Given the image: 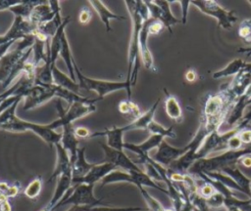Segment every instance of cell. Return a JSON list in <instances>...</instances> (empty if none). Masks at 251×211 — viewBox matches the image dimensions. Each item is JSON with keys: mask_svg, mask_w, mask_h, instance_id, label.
<instances>
[{"mask_svg": "<svg viewBox=\"0 0 251 211\" xmlns=\"http://www.w3.org/2000/svg\"><path fill=\"white\" fill-rule=\"evenodd\" d=\"M126 7L129 13L132 28L128 45L127 55V70L126 81L134 87L137 81V75L140 67V55H139V35L144 22L150 19L149 11L144 1H125Z\"/></svg>", "mask_w": 251, "mask_h": 211, "instance_id": "cell-1", "label": "cell"}, {"mask_svg": "<svg viewBox=\"0 0 251 211\" xmlns=\"http://www.w3.org/2000/svg\"><path fill=\"white\" fill-rule=\"evenodd\" d=\"M21 100L16 101L11 106L0 113V129L13 133L30 131L40 137L49 147L61 142L62 133H58L48 127V124H38L25 121L16 115V108Z\"/></svg>", "mask_w": 251, "mask_h": 211, "instance_id": "cell-2", "label": "cell"}, {"mask_svg": "<svg viewBox=\"0 0 251 211\" xmlns=\"http://www.w3.org/2000/svg\"><path fill=\"white\" fill-rule=\"evenodd\" d=\"M74 67L75 72V77L77 78V82L81 88V90L86 91H94L97 93L98 98L103 100L105 96L111 94L116 91L126 90L127 100H131V87L130 85L125 81H110V80H103V79H96L91 78L84 75L78 65L74 62Z\"/></svg>", "mask_w": 251, "mask_h": 211, "instance_id": "cell-3", "label": "cell"}, {"mask_svg": "<svg viewBox=\"0 0 251 211\" xmlns=\"http://www.w3.org/2000/svg\"><path fill=\"white\" fill-rule=\"evenodd\" d=\"M113 183H130L138 187H150L156 189L167 195H169V191L167 189L158 185L153 179H151L143 170L141 171H124L121 169H116L110 174H108L102 181L101 187L103 188L106 185Z\"/></svg>", "mask_w": 251, "mask_h": 211, "instance_id": "cell-4", "label": "cell"}, {"mask_svg": "<svg viewBox=\"0 0 251 211\" xmlns=\"http://www.w3.org/2000/svg\"><path fill=\"white\" fill-rule=\"evenodd\" d=\"M56 107L58 109V118L48 124V127L55 131L58 128H63L65 125L73 124L74 121L84 117L96 110L95 105H89L80 102H75L69 105V107L65 109L61 106L60 101H57Z\"/></svg>", "mask_w": 251, "mask_h": 211, "instance_id": "cell-5", "label": "cell"}, {"mask_svg": "<svg viewBox=\"0 0 251 211\" xmlns=\"http://www.w3.org/2000/svg\"><path fill=\"white\" fill-rule=\"evenodd\" d=\"M191 5L198 8L203 14L214 18L218 26L224 29H230L236 22L237 17L234 11L227 10L214 0H192Z\"/></svg>", "mask_w": 251, "mask_h": 211, "instance_id": "cell-6", "label": "cell"}, {"mask_svg": "<svg viewBox=\"0 0 251 211\" xmlns=\"http://www.w3.org/2000/svg\"><path fill=\"white\" fill-rule=\"evenodd\" d=\"M95 185L79 184L73 186L68 191V194L58 203L57 207L72 205V206H101L102 198H96L93 193V189Z\"/></svg>", "mask_w": 251, "mask_h": 211, "instance_id": "cell-7", "label": "cell"}, {"mask_svg": "<svg viewBox=\"0 0 251 211\" xmlns=\"http://www.w3.org/2000/svg\"><path fill=\"white\" fill-rule=\"evenodd\" d=\"M34 36L30 35L23 40H20L15 50L8 52L0 60V82L5 84L11 77L16 65L25 54V52L33 46Z\"/></svg>", "mask_w": 251, "mask_h": 211, "instance_id": "cell-8", "label": "cell"}, {"mask_svg": "<svg viewBox=\"0 0 251 211\" xmlns=\"http://www.w3.org/2000/svg\"><path fill=\"white\" fill-rule=\"evenodd\" d=\"M172 1L167 0H154V1H144L148 11L150 18L161 21L165 27L169 30L171 34H173L172 27L176 23H181V20L176 19L172 11L170 3Z\"/></svg>", "mask_w": 251, "mask_h": 211, "instance_id": "cell-9", "label": "cell"}, {"mask_svg": "<svg viewBox=\"0 0 251 211\" xmlns=\"http://www.w3.org/2000/svg\"><path fill=\"white\" fill-rule=\"evenodd\" d=\"M104 151V161L116 166L117 169L124 171H141L134 160L130 159L124 150H118L108 147L106 144L100 143Z\"/></svg>", "mask_w": 251, "mask_h": 211, "instance_id": "cell-10", "label": "cell"}, {"mask_svg": "<svg viewBox=\"0 0 251 211\" xmlns=\"http://www.w3.org/2000/svg\"><path fill=\"white\" fill-rule=\"evenodd\" d=\"M188 150H189L188 144L185 145L184 147L176 148V147L171 146L165 140H163L160 146L158 147L156 153L153 155L152 159L157 163H159L160 165L168 168L174 161L178 159Z\"/></svg>", "mask_w": 251, "mask_h": 211, "instance_id": "cell-11", "label": "cell"}, {"mask_svg": "<svg viewBox=\"0 0 251 211\" xmlns=\"http://www.w3.org/2000/svg\"><path fill=\"white\" fill-rule=\"evenodd\" d=\"M72 187H73V173H72V170H70L58 178L57 185L51 199L40 211H54L58 203L66 196V193H68V191L72 189Z\"/></svg>", "mask_w": 251, "mask_h": 211, "instance_id": "cell-12", "label": "cell"}, {"mask_svg": "<svg viewBox=\"0 0 251 211\" xmlns=\"http://www.w3.org/2000/svg\"><path fill=\"white\" fill-rule=\"evenodd\" d=\"M116 166L109 162H101L95 163L94 166L81 178L73 179V186H76L79 184L86 185H95L97 182H101L108 174L116 170Z\"/></svg>", "mask_w": 251, "mask_h": 211, "instance_id": "cell-13", "label": "cell"}, {"mask_svg": "<svg viewBox=\"0 0 251 211\" xmlns=\"http://www.w3.org/2000/svg\"><path fill=\"white\" fill-rule=\"evenodd\" d=\"M250 84L251 74L241 71L233 77L232 81L229 84L224 86L222 89L225 90L229 98L236 103L245 94Z\"/></svg>", "mask_w": 251, "mask_h": 211, "instance_id": "cell-14", "label": "cell"}, {"mask_svg": "<svg viewBox=\"0 0 251 211\" xmlns=\"http://www.w3.org/2000/svg\"><path fill=\"white\" fill-rule=\"evenodd\" d=\"M148 21L149 19L144 22L141 31H140V35H139V55H140V60L143 63V65L145 66L146 69L152 71V72H156L157 69L155 67L154 64V60H153V56L150 52L149 46H148V38H149V31H148Z\"/></svg>", "mask_w": 251, "mask_h": 211, "instance_id": "cell-15", "label": "cell"}, {"mask_svg": "<svg viewBox=\"0 0 251 211\" xmlns=\"http://www.w3.org/2000/svg\"><path fill=\"white\" fill-rule=\"evenodd\" d=\"M165 140L162 136L158 135H150V137L140 144H132V143H126L124 144V149L130 150L137 154L138 160L144 158L148 155V152L153 148H158L162 141Z\"/></svg>", "mask_w": 251, "mask_h": 211, "instance_id": "cell-16", "label": "cell"}, {"mask_svg": "<svg viewBox=\"0 0 251 211\" xmlns=\"http://www.w3.org/2000/svg\"><path fill=\"white\" fill-rule=\"evenodd\" d=\"M62 129V139L60 143L65 148V150L68 152L71 159V163L73 165L77 155L78 139L75 134V128L73 127V124L65 125Z\"/></svg>", "mask_w": 251, "mask_h": 211, "instance_id": "cell-17", "label": "cell"}, {"mask_svg": "<svg viewBox=\"0 0 251 211\" xmlns=\"http://www.w3.org/2000/svg\"><path fill=\"white\" fill-rule=\"evenodd\" d=\"M54 147L56 148V154H57L56 164H55L53 173L47 180V183L52 182L56 178H59L60 176H62L64 173L72 170V163H71L70 156L68 152L65 150V148H63V146L61 145V143H57Z\"/></svg>", "mask_w": 251, "mask_h": 211, "instance_id": "cell-18", "label": "cell"}, {"mask_svg": "<svg viewBox=\"0 0 251 211\" xmlns=\"http://www.w3.org/2000/svg\"><path fill=\"white\" fill-rule=\"evenodd\" d=\"M160 101H161L160 98L157 99V101L151 106V107L148 110L141 113V115L139 117L130 121L128 124H126L125 126H122L121 127L122 131L124 133H126L127 131L136 130V129H138V130H147V127L150 124V122L154 120V115H155V112H156V109L159 106Z\"/></svg>", "mask_w": 251, "mask_h": 211, "instance_id": "cell-19", "label": "cell"}, {"mask_svg": "<svg viewBox=\"0 0 251 211\" xmlns=\"http://www.w3.org/2000/svg\"><path fill=\"white\" fill-rule=\"evenodd\" d=\"M124 132L122 131L121 127H113V128H106L103 131L100 132H94L90 135V138H95V137H106L107 138V146L118 149V150H124Z\"/></svg>", "mask_w": 251, "mask_h": 211, "instance_id": "cell-20", "label": "cell"}, {"mask_svg": "<svg viewBox=\"0 0 251 211\" xmlns=\"http://www.w3.org/2000/svg\"><path fill=\"white\" fill-rule=\"evenodd\" d=\"M88 3L91 5V7L94 9V11L97 13V15L99 16L101 21L104 23L106 31L110 32L112 30L111 27V20H118V21H124L126 20V17L124 16H120L117 15L115 13H113L112 11H110L104 4L102 1L100 0H91L88 1Z\"/></svg>", "mask_w": 251, "mask_h": 211, "instance_id": "cell-21", "label": "cell"}, {"mask_svg": "<svg viewBox=\"0 0 251 211\" xmlns=\"http://www.w3.org/2000/svg\"><path fill=\"white\" fill-rule=\"evenodd\" d=\"M221 172L229 176L239 187V189L241 190V192H243L249 196L251 179H249L247 176H245L241 172V170L238 168L237 165H231V166L225 167L224 169L221 170Z\"/></svg>", "mask_w": 251, "mask_h": 211, "instance_id": "cell-22", "label": "cell"}, {"mask_svg": "<svg viewBox=\"0 0 251 211\" xmlns=\"http://www.w3.org/2000/svg\"><path fill=\"white\" fill-rule=\"evenodd\" d=\"M94 164L95 163L87 162L85 158V148H78L75 161L72 165L73 179H78L83 177L94 166Z\"/></svg>", "mask_w": 251, "mask_h": 211, "instance_id": "cell-23", "label": "cell"}, {"mask_svg": "<svg viewBox=\"0 0 251 211\" xmlns=\"http://www.w3.org/2000/svg\"><path fill=\"white\" fill-rule=\"evenodd\" d=\"M164 93L166 95L165 99V111L167 115L176 122H180L182 119V109L177 101V99L170 94L167 89L164 88Z\"/></svg>", "mask_w": 251, "mask_h": 211, "instance_id": "cell-24", "label": "cell"}, {"mask_svg": "<svg viewBox=\"0 0 251 211\" xmlns=\"http://www.w3.org/2000/svg\"><path fill=\"white\" fill-rule=\"evenodd\" d=\"M245 63H246V62L242 59H233L225 67H223L220 70L215 71L212 74V78L221 79V78H225V77H228V76H235L243 70Z\"/></svg>", "mask_w": 251, "mask_h": 211, "instance_id": "cell-25", "label": "cell"}, {"mask_svg": "<svg viewBox=\"0 0 251 211\" xmlns=\"http://www.w3.org/2000/svg\"><path fill=\"white\" fill-rule=\"evenodd\" d=\"M53 80H54L55 84L65 88L71 92H74L77 95H81V93H80L81 88H80L78 82H75L70 76H67L64 72H62L56 66L53 68Z\"/></svg>", "mask_w": 251, "mask_h": 211, "instance_id": "cell-26", "label": "cell"}, {"mask_svg": "<svg viewBox=\"0 0 251 211\" xmlns=\"http://www.w3.org/2000/svg\"><path fill=\"white\" fill-rule=\"evenodd\" d=\"M60 57L64 60V63H66L68 67V71L70 74V77L75 81V67H74V58L71 52L70 44L68 41V38L66 36V33L64 34L62 38V46H61V51H60Z\"/></svg>", "mask_w": 251, "mask_h": 211, "instance_id": "cell-27", "label": "cell"}, {"mask_svg": "<svg viewBox=\"0 0 251 211\" xmlns=\"http://www.w3.org/2000/svg\"><path fill=\"white\" fill-rule=\"evenodd\" d=\"M118 109L120 113H122L126 118L131 119V121L141 115L139 106L135 103H133L131 100L126 99L120 102L118 105Z\"/></svg>", "mask_w": 251, "mask_h": 211, "instance_id": "cell-28", "label": "cell"}, {"mask_svg": "<svg viewBox=\"0 0 251 211\" xmlns=\"http://www.w3.org/2000/svg\"><path fill=\"white\" fill-rule=\"evenodd\" d=\"M40 1H20L18 4L10 8L9 10L15 14L16 17H22L24 19H28L31 11L35 6H37Z\"/></svg>", "mask_w": 251, "mask_h": 211, "instance_id": "cell-29", "label": "cell"}, {"mask_svg": "<svg viewBox=\"0 0 251 211\" xmlns=\"http://www.w3.org/2000/svg\"><path fill=\"white\" fill-rule=\"evenodd\" d=\"M147 131H149L151 135H158V136H162L163 138L169 137V138L175 139L176 137L174 131V125L170 126L169 128H166L155 120L150 122V124L147 127Z\"/></svg>", "mask_w": 251, "mask_h": 211, "instance_id": "cell-30", "label": "cell"}, {"mask_svg": "<svg viewBox=\"0 0 251 211\" xmlns=\"http://www.w3.org/2000/svg\"><path fill=\"white\" fill-rule=\"evenodd\" d=\"M206 176H208L209 178L219 181L222 184H224L225 186H226L227 188H229L230 190H235L237 191H241V190L239 189V187L236 185V183L227 175H226L225 173L221 172V171H215V172H206L204 173Z\"/></svg>", "mask_w": 251, "mask_h": 211, "instance_id": "cell-31", "label": "cell"}, {"mask_svg": "<svg viewBox=\"0 0 251 211\" xmlns=\"http://www.w3.org/2000/svg\"><path fill=\"white\" fill-rule=\"evenodd\" d=\"M42 190V179L40 176L34 178L25 189L24 193L26 197H28L29 199H34L36 198Z\"/></svg>", "mask_w": 251, "mask_h": 211, "instance_id": "cell-32", "label": "cell"}, {"mask_svg": "<svg viewBox=\"0 0 251 211\" xmlns=\"http://www.w3.org/2000/svg\"><path fill=\"white\" fill-rule=\"evenodd\" d=\"M144 198L146 204H147V209L148 211H165V207L156 199L154 198L146 190L144 187H138L137 188Z\"/></svg>", "mask_w": 251, "mask_h": 211, "instance_id": "cell-33", "label": "cell"}, {"mask_svg": "<svg viewBox=\"0 0 251 211\" xmlns=\"http://www.w3.org/2000/svg\"><path fill=\"white\" fill-rule=\"evenodd\" d=\"M237 34L246 43H251V19H245L239 23Z\"/></svg>", "mask_w": 251, "mask_h": 211, "instance_id": "cell-34", "label": "cell"}, {"mask_svg": "<svg viewBox=\"0 0 251 211\" xmlns=\"http://www.w3.org/2000/svg\"><path fill=\"white\" fill-rule=\"evenodd\" d=\"M85 211H148V209L143 207H111L101 205L88 207Z\"/></svg>", "mask_w": 251, "mask_h": 211, "instance_id": "cell-35", "label": "cell"}, {"mask_svg": "<svg viewBox=\"0 0 251 211\" xmlns=\"http://www.w3.org/2000/svg\"><path fill=\"white\" fill-rule=\"evenodd\" d=\"M224 201H225V197L220 192H216L210 198L206 199L207 206L209 207L210 210L211 209H218V208L224 207Z\"/></svg>", "mask_w": 251, "mask_h": 211, "instance_id": "cell-36", "label": "cell"}, {"mask_svg": "<svg viewBox=\"0 0 251 211\" xmlns=\"http://www.w3.org/2000/svg\"><path fill=\"white\" fill-rule=\"evenodd\" d=\"M165 28V25L159 21H155L153 19H149L148 21V31L150 35H158L160 34L163 29Z\"/></svg>", "mask_w": 251, "mask_h": 211, "instance_id": "cell-37", "label": "cell"}, {"mask_svg": "<svg viewBox=\"0 0 251 211\" xmlns=\"http://www.w3.org/2000/svg\"><path fill=\"white\" fill-rule=\"evenodd\" d=\"M91 18H92V13L87 7H84L80 10L78 14V21L81 24H87L90 21Z\"/></svg>", "mask_w": 251, "mask_h": 211, "instance_id": "cell-38", "label": "cell"}, {"mask_svg": "<svg viewBox=\"0 0 251 211\" xmlns=\"http://www.w3.org/2000/svg\"><path fill=\"white\" fill-rule=\"evenodd\" d=\"M75 134L76 136L77 139H86V138H90V131L89 129H87L86 127H82V126H79V127H76L75 128Z\"/></svg>", "mask_w": 251, "mask_h": 211, "instance_id": "cell-39", "label": "cell"}, {"mask_svg": "<svg viewBox=\"0 0 251 211\" xmlns=\"http://www.w3.org/2000/svg\"><path fill=\"white\" fill-rule=\"evenodd\" d=\"M180 3L181 9H182V19H181V23H186L187 21V15H188V8L191 4L190 0H181L177 1Z\"/></svg>", "mask_w": 251, "mask_h": 211, "instance_id": "cell-40", "label": "cell"}, {"mask_svg": "<svg viewBox=\"0 0 251 211\" xmlns=\"http://www.w3.org/2000/svg\"><path fill=\"white\" fill-rule=\"evenodd\" d=\"M251 121V105L249 106H247V110L245 111V114L242 118V120L240 121V123L236 126L237 129H241V128H244L246 126H248L249 122Z\"/></svg>", "mask_w": 251, "mask_h": 211, "instance_id": "cell-41", "label": "cell"}, {"mask_svg": "<svg viewBox=\"0 0 251 211\" xmlns=\"http://www.w3.org/2000/svg\"><path fill=\"white\" fill-rule=\"evenodd\" d=\"M196 77H197V73L193 68H190L185 72V79L188 82H194L196 80Z\"/></svg>", "mask_w": 251, "mask_h": 211, "instance_id": "cell-42", "label": "cell"}, {"mask_svg": "<svg viewBox=\"0 0 251 211\" xmlns=\"http://www.w3.org/2000/svg\"><path fill=\"white\" fill-rule=\"evenodd\" d=\"M240 162L243 164V166L245 167H250L251 166V155H247V156H244Z\"/></svg>", "mask_w": 251, "mask_h": 211, "instance_id": "cell-43", "label": "cell"}, {"mask_svg": "<svg viewBox=\"0 0 251 211\" xmlns=\"http://www.w3.org/2000/svg\"><path fill=\"white\" fill-rule=\"evenodd\" d=\"M11 205L9 203V201H4L3 203L0 204V211H11Z\"/></svg>", "mask_w": 251, "mask_h": 211, "instance_id": "cell-44", "label": "cell"}, {"mask_svg": "<svg viewBox=\"0 0 251 211\" xmlns=\"http://www.w3.org/2000/svg\"><path fill=\"white\" fill-rule=\"evenodd\" d=\"M238 53H244L248 57H250L251 56V47H249V48H239Z\"/></svg>", "mask_w": 251, "mask_h": 211, "instance_id": "cell-45", "label": "cell"}, {"mask_svg": "<svg viewBox=\"0 0 251 211\" xmlns=\"http://www.w3.org/2000/svg\"><path fill=\"white\" fill-rule=\"evenodd\" d=\"M242 71L251 74V63H246L245 65H244V67H243V70H242Z\"/></svg>", "mask_w": 251, "mask_h": 211, "instance_id": "cell-46", "label": "cell"}, {"mask_svg": "<svg viewBox=\"0 0 251 211\" xmlns=\"http://www.w3.org/2000/svg\"><path fill=\"white\" fill-rule=\"evenodd\" d=\"M226 211H243V210L240 209V208H238V207L231 206V207H227V208H226Z\"/></svg>", "mask_w": 251, "mask_h": 211, "instance_id": "cell-47", "label": "cell"}, {"mask_svg": "<svg viewBox=\"0 0 251 211\" xmlns=\"http://www.w3.org/2000/svg\"><path fill=\"white\" fill-rule=\"evenodd\" d=\"M249 200H250V203H251V184H250V194H249ZM250 211H251V209H250Z\"/></svg>", "mask_w": 251, "mask_h": 211, "instance_id": "cell-48", "label": "cell"}, {"mask_svg": "<svg viewBox=\"0 0 251 211\" xmlns=\"http://www.w3.org/2000/svg\"><path fill=\"white\" fill-rule=\"evenodd\" d=\"M248 3H250V5H251V0H248Z\"/></svg>", "mask_w": 251, "mask_h": 211, "instance_id": "cell-49", "label": "cell"}]
</instances>
